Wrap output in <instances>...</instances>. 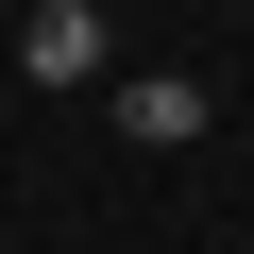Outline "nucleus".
I'll use <instances>...</instances> for the list:
<instances>
[{"instance_id": "nucleus-1", "label": "nucleus", "mask_w": 254, "mask_h": 254, "mask_svg": "<svg viewBox=\"0 0 254 254\" xmlns=\"http://www.w3.org/2000/svg\"><path fill=\"white\" fill-rule=\"evenodd\" d=\"M17 68L85 102V85H119V17H102V0H34V17H17Z\"/></svg>"}, {"instance_id": "nucleus-2", "label": "nucleus", "mask_w": 254, "mask_h": 254, "mask_svg": "<svg viewBox=\"0 0 254 254\" xmlns=\"http://www.w3.org/2000/svg\"><path fill=\"white\" fill-rule=\"evenodd\" d=\"M102 102H119V136H136V153H187V136H203V68H119Z\"/></svg>"}]
</instances>
